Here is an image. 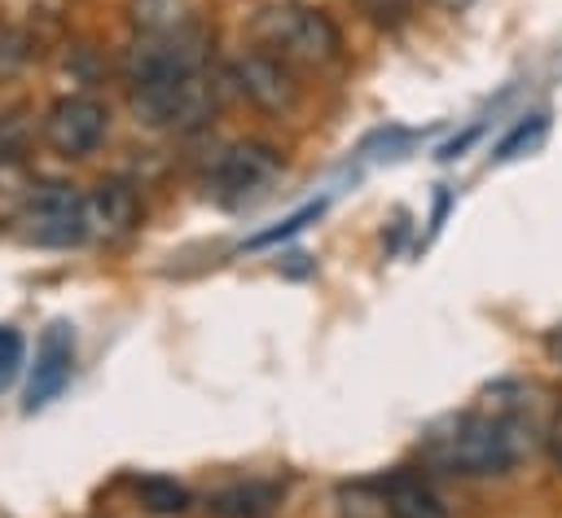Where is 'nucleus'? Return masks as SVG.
<instances>
[{
  "label": "nucleus",
  "instance_id": "obj_1",
  "mask_svg": "<svg viewBox=\"0 0 562 518\" xmlns=\"http://www.w3.org/2000/svg\"><path fill=\"white\" fill-rule=\"evenodd\" d=\"M422 470L452 478H492L518 461V426L492 413H461L422 435Z\"/></svg>",
  "mask_w": 562,
  "mask_h": 518
},
{
  "label": "nucleus",
  "instance_id": "obj_14",
  "mask_svg": "<svg viewBox=\"0 0 562 518\" xmlns=\"http://www.w3.org/2000/svg\"><path fill=\"white\" fill-rule=\"evenodd\" d=\"M198 0H132V22L140 31H167V26H189Z\"/></svg>",
  "mask_w": 562,
  "mask_h": 518
},
{
  "label": "nucleus",
  "instance_id": "obj_8",
  "mask_svg": "<svg viewBox=\"0 0 562 518\" xmlns=\"http://www.w3.org/2000/svg\"><path fill=\"white\" fill-rule=\"evenodd\" d=\"M281 176V154L263 140H237L228 145L211 167V193L224 206H241L246 198L263 193Z\"/></svg>",
  "mask_w": 562,
  "mask_h": 518
},
{
  "label": "nucleus",
  "instance_id": "obj_22",
  "mask_svg": "<svg viewBox=\"0 0 562 518\" xmlns=\"http://www.w3.org/2000/svg\"><path fill=\"white\" fill-rule=\"evenodd\" d=\"M549 351H553V356H562V329H558V334H549Z\"/></svg>",
  "mask_w": 562,
  "mask_h": 518
},
{
  "label": "nucleus",
  "instance_id": "obj_6",
  "mask_svg": "<svg viewBox=\"0 0 562 518\" xmlns=\"http://www.w3.org/2000/svg\"><path fill=\"white\" fill-rule=\"evenodd\" d=\"M228 83L263 114H294L299 101H303V83H299V70L285 66L281 57L263 53V48H246L228 61Z\"/></svg>",
  "mask_w": 562,
  "mask_h": 518
},
{
  "label": "nucleus",
  "instance_id": "obj_15",
  "mask_svg": "<svg viewBox=\"0 0 562 518\" xmlns=\"http://www.w3.org/2000/svg\"><path fill=\"white\" fill-rule=\"evenodd\" d=\"M31 114L22 110V105H13V110H0V167H13V162H22V154H26V145H31Z\"/></svg>",
  "mask_w": 562,
  "mask_h": 518
},
{
  "label": "nucleus",
  "instance_id": "obj_19",
  "mask_svg": "<svg viewBox=\"0 0 562 518\" xmlns=\"http://www.w3.org/2000/svg\"><path fill=\"white\" fill-rule=\"evenodd\" d=\"M356 9L373 22V26H400L413 13V0H356Z\"/></svg>",
  "mask_w": 562,
  "mask_h": 518
},
{
  "label": "nucleus",
  "instance_id": "obj_2",
  "mask_svg": "<svg viewBox=\"0 0 562 518\" xmlns=\"http://www.w3.org/2000/svg\"><path fill=\"white\" fill-rule=\"evenodd\" d=\"M246 35L255 48L281 57L294 70H325L342 57V35L329 22V13L299 4V0H281V4H263L250 22Z\"/></svg>",
  "mask_w": 562,
  "mask_h": 518
},
{
  "label": "nucleus",
  "instance_id": "obj_20",
  "mask_svg": "<svg viewBox=\"0 0 562 518\" xmlns=\"http://www.w3.org/2000/svg\"><path fill=\"white\" fill-rule=\"evenodd\" d=\"M316 215H321V202H316V206H303V211H294V215H290V219H281L277 228H263V233H255L246 246H250V250H259V246H272V241H281V237H294V233H299L307 219H316Z\"/></svg>",
  "mask_w": 562,
  "mask_h": 518
},
{
  "label": "nucleus",
  "instance_id": "obj_3",
  "mask_svg": "<svg viewBox=\"0 0 562 518\" xmlns=\"http://www.w3.org/2000/svg\"><path fill=\"white\" fill-rule=\"evenodd\" d=\"M132 114L149 132H198L206 127L224 105V83L211 70H193L162 83H136L132 88Z\"/></svg>",
  "mask_w": 562,
  "mask_h": 518
},
{
  "label": "nucleus",
  "instance_id": "obj_12",
  "mask_svg": "<svg viewBox=\"0 0 562 518\" xmlns=\"http://www.w3.org/2000/svg\"><path fill=\"white\" fill-rule=\"evenodd\" d=\"M285 487L272 478H246V483H228L220 492L206 496V514L211 518H268L281 505Z\"/></svg>",
  "mask_w": 562,
  "mask_h": 518
},
{
  "label": "nucleus",
  "instance_id": "obj_7",
  "mask_svg": "<svg viewBox=\"0 0 562 518\" xmlns=\"http://www.w3.org/2000/svg\"><path fill=\"white\" fill-rule=\"evenodd\" d=\"M105 132H110V110L101 97H88V92H70L53 101L40 123L44 145L61 158H88L105 140Z\"/></svg>",
  "mask_w": 562,
  "mask_h": 518
},
{
  "label": "nucleus",
  "instance_id": "obj_5",
  "mask_svg": "<svg viewBox=\"0 0 562 518\" xmlns=\"http://www.w3.org/2000/svg\"><path fill=\"white\" fill-rule=\"evenodd\" d=\"M18 237L26 246L44 250H70L88 241V219H83V193L70 184H31V193L18 206Z\"/></svg>",
  "mask_w": 562,
  "mask_h": 518
},
{
  "label": "nucleus",
  "instance_id": "obj_13",
  "mask_svg": "<svg viewBox=\"0 0 562 518\" xmlns=\"http://www.w3.org/2000/svg\"><path fill=\"white\" fill-rule=\"evenodd\" d=\"M132 492H136L140 509H145V514H158V518H176V514H184V509L193 505L189 487L176 483L171 474H145V478L132 483Z\"/></svg>",
  "mask_w": 562,
  "mask_h": 518
},
{
  "label": "nucleus",
  "instance_id": "obj_10",
  "mask_svg": "<svg viewBox=\"0 0 562 518\" xmlns=\"http://www.w3.org/2000/svg\"><path fill=\"white\" fill-rule=\"evenodd\" d=\"M75 373V329L66 320H53L44 334H40V347H35V364H31V378H26V399L22 408L35 413L44 404H53L66 382Z\"/></svg>",
  "mask_w": 562,
  "mask_h": 518
},
{
  "label": "nucleus",
  "instance_id": "obj_11",
  "mask_svg": "<svg viewBox=\"0 0 562 518\" xmlns=\"http://www.w3.org/2000/svg\"><path fill=\"white\" fill-rule=\"evenodd\" d=\"M373 496H378L382 514H391V518H448L443 500H439V496L430 492V483H426L422 474H413V470H395V474L378 478V483H373Z\"/></svg>",
  "mask_w": 562,
  "mask_h": 518
},
{
  "label": "nucleus",
  "instance_id": "obj_21",
  "mask_svg": "<svg viewBox=\"0 0 562 518\" xmlns=\"http://www.w3.org/2000/svg\"><path fill=\"white\" fill-rule=\"evenodd\" d=\"M544 452H549V461L562 470V408L549 417V426H544Z\"/></svg>",
  "mask_w": 562,
  "mask_h": 518
},
{
  "label": "nucleus",
  "instance_id": "obj_18",
  "mask_svg": "<svg viewBox=\"0 0 562 518\" xmlns=\"http://www.w3.org/2000/svg\"><path fill=\"white\" fill-rule=\"evenodd\" d=\"M18 369H22V334L13 325H0V391H9Z\"/></svg>",
  "mask_w": 562,
  "mask_h": 518
},
{
  "label": "nucleus",
  "instance_id": "obj_9",
  "mask_svg": "<svg viewBox=\"0 0 562 518\" xmlns=\"http://www.w3.org/2000/svg\"><path fill=\"white\" fill-rule=\"evenodd\" d=\"M83 219H88V241L114 246V241L132 237L140 228V193H136V184H127L119 176L101 180L97 189L83 193Z\"/></svg>",
  "mask_w": 562,
  "mask_h": 518
},
{
  "label": "nucleus",
  "instance_id": "obj_4",
  "mask_svg": "<svg viewBox=\"0 0 562 518\" xmlns=\"http://www.w3.org/2000/svg\"><path fill=\"white\" fill-rule=\"evenodd\" d=\"M206 61H211V31L198 26V22L167 26V31H140L123 48V75H127L132 88L206 70Z\"/></svg>",
  "mask_w": 562,
  "mask_h": 518
},
{
  "label": "nucleus",
  "instance_id": "obj_16",
  "mask_svg": "<svg viewBox=\"0 0 562 518\" xmlns=\"http://www.w3.org/2000/svg\"><path fill=\"white\" fill-rule=\"evenodd\" d=\"M544 132H549V114H527L522 123H514V132L496 145V162H514V158H522L527 149H536L540 140H544Z\"/></svg>",
  "mask_w": 562,
  "mask_h": 518
},
{
  "label": "nucleus",
  "instance_id": "obj_17",
  "mask_svg": "<svg viewBox=\"0 0 562 518\" xmlns=\"http://www.w3.org/2000/svg\"><path fill=\"white\" fill-rule=\"evenodd\" d=\"M31 53H35L31 35L22 26H13V22H0V83L13 79V75H22L26 61H31Z\"/></svg>",
  "mask_w": 562,
  "mask_h": 518
}]
</instances>
